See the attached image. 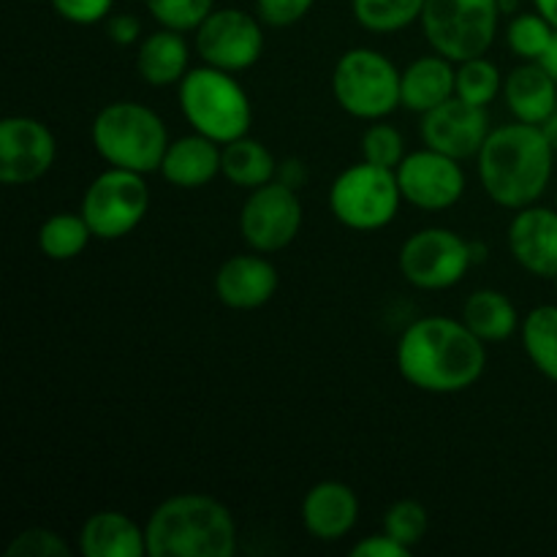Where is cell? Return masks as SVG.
<instances>
[{"instance_id": "obj_1", "label": "cell", "mask_w": 557, "mask_h": 557, "mask_svg": "<svg viewBox=\"0 0 557 557\" xmlns=\"http://www.w3.org/2000/svg\"><path fill=\"white\" fill-rule=\"evenodd\" d=\"M487 368V343L479 341L462 319L424 315L397 343V370L419 392L457 395L479 384Z\"/></svg>"}, {"instance_id": "obj_2", "label": "cell", "mask_w": 557, "mask_h": 557, "mask_svg": "<svg viewBox=\"0 0 557 557\" xmlns=\"http://www.w3.org/2000/svg\"><path fill=\"white\" fill-rule=\"evenodd\" d=\"M553 145L542 125L509 123L490 131L479 150V180L490 199L506 210L539 205L555 169Z\"/></svg>"}, {"instance_id": "obj_3", "label": "cell", "mask_w": 557, "mask_h": 557, "mask_svg": "<svg viewBox=\"0 0 557 557\" xmlns=\"http://www.w3.org/2000/svg\"><path fill=\"white\" fill-rule=\"evenodd\" d=\"M150 557H232L237 520L226 504L205 493L172 495L145 522Z\"/></svg>"}, {"instance_id": "obj_4", "label": "cell", "mask_w": 557, "mask_h": 557, "mask_svg": "<svg viewBox=\"0 0 557 557\" xmlns=\"http://www.w3.org/2000/svg\"><path fill=\"white\" fill-rule=\"evenodd\" d=\"M90 139L103 163L128 172H161L169 147L166 123L139 101L107 103L90 125Z\"/></svg>"}, {"instance_id": "obj_5", "label": "cell", "mask_w": 557, "mask_h": 557, "mask_svg": "<svg viewBox=\"0 0 557 557\" xmlns=\"http://www.w3.org/2000/svg\"><path fill=\"white\" fill-rule=\"evenodd\" d=\"M180 112L188 120L196 134L228 145V141L248 136L253 123V107L239 85V79L215 65H196L177 85Z\"/></svg>"}, {"instance_id": "obj_6", "label": "cell", "mask_w": 557, "mask_h": 557, "mask_svg": "<svg viewBox=\"0 0 557 557\" xmlns=\"http://www.w3.org/2000/svg\"><path fill=\"white\" fill-rule=\"evenodd\" d=\"M400 76L403 71L379 49H348L332 71V96L346 114L375 123L403 107Z\"/></svg>"}, {"instance_id": "obj_7", "label": "cell", "mask_w": 557, "mask_h": 557, "mask_svg": "<svg viewBox=\"0 0 557 557\" xmlns=\"http://www.w3.org/2000/svg\"><path fill=\"white\" fill-rule=\"evenodd\" d=\"M500 14V0H424L419 22L433 52L462 63L490 52Z\"/></svg>"}, {"instance_id": "obj_8", "label": "cell", "mask_w": 557, "mask_h": 557, "mask_svg": "<svg viewBox=\"0 0 557 557\" xmlns=\"http://www.w3.org/2000/svg\"><path fill=\"white\" fill-rule=\"evenodd\" d=\"M403 190L395 169L359 161L343 169L330 188V210L351 232H381L397 218Z\"/></svg>"}, {"instance_id": "obj_9", "label": "cell", "mask_w": 557, "mask_h": 557, "mask_svg": "<svg viewBox=\"0 0 557 557\" xmlns=\"http://www.w3.org/2000/svg\"><path fill=\"white\" fill-rule=\"evenodd\" d=\"M150 210L145 174L109 166L87 185L79 212L96 239H123L139 228Z\"/></svg>"}, {"instance_id": "obj_10", "label": "cell", "mask_w": 557, "mask_h": 557, "mask_svg": "<svg viewBox=\"0 0 557 557\" xmlns=\"http://www.w3.org/2000/svg\"><path fill=\"white\" fill-rule=\"evenodd\" d=\"M476 259V245L444 226L411 234L400 248V272L413 288L446 292L457 286Z\"/></svg>"}, {"instance_id": "obj_11", "label": "cell", "mask_w": 557, "mask_h": 557, "mask_svg": "<svg viewBox=\"0 0 557 557\" xmlns=\"http://www.w3.org/2000/svg\"><path fill=\"white\" fill-rule=\"evenodd\" d=\"M305 210L297 188L281 180L253 188L239 210V234L256 253H277L297 239Z\"/></svg>"}, {"instance_id": "obj_12", "label": "cell", "mask_w": 557, "mask_h": 557, "mask_svg": "<svg viewBox=\"0 0 557 557\" xmlns=\"http://www.w3.org/2000/svg\"><path fill=\"white\" fill-rule=\"evenodd\" d=\"M264 22L243 9H215L196 27V52L201 63L228 74L253 69L264 54Z\"/></svg>"}, {"instance_id": "obj_13", "label": "cell", "mask_w": 557, "mask_h": 557, "mask_svg": "<svg viewBox=\"0 0 557 557\" xmlns=\"http://www.w3.org/2000/svg\"><path fill=\"white\" fill-rule=\"evenodd\" d=\"M395 174L403 199L424 212L451 210L468 188L460 161L438 150H430V147L408 152Z\"/></svg>"}, {"instance_id": "obj_14", "label": "cell", "mask_w": 557, "mask_h": 557, "mask_svg": "<svg viewBox=\"0 0 557 557\" xmlns=\"http://www.w3.org/2000/svg\"><path fill=\"white\" fill-rule=\"evenodd\" d=\"M58 158L54 134L36 117L14 114L0 123V183L30 185L41 180Z\"/></svg>"}, {"instance_id": "obj_15", "label": "cell", "mask_w": 557, "mask_h": 557, "mask_svg": "<svg viewBox=\"0 0 557 557\" xmlns=\"http://www.w3.org/2000/svg\"><path fill=\"white\" fill-rule=\"evenodd\" d=\"M490 131L493 128H490L487 109L473 107L460 96H451L441 107L430 109L428 114H422V125H419L424 147L457 158V161L476 158Z\"/></svg>"}, {"instance_id": "obj_16", "label": "cell", "mask_w": 557, "mask_h": 557, "mask_svg": "<svg viewBox=\"0 0 557 557\" xmlns=\"http://www.w3.org/2000/svg\"><path fill=\"white\" fill-rule=\"evenodd\" d=\"M275 264L264 253H239L223 261L215 272L218 302L232 310H259L277 292Z\"/></svg>"}, {"instance_id": "obj_17", "label": "cell", "mask_w": 557, "mask_h": 557, "mask_svg": "<svg viewBox=\"0 0 557 557\" xmlns=\"http://www.w3.org/2000/svg\"><path fill=\"white\" fill-rule=\"evenodd\" d=\"M509 250L517 264L536 277H557V210L531 205L509 223Z\"/></svg>"}, {"instance_id": "obj_18", "label": "cell", "mask_w": 557, "mask_h": 557, "mask_svg": "<svg viewBox=\"0 0 557 557\" xmlns=\"http://www.w3.org/2000/svg\"><path fill=\"white\" fill-rule=\"evenodd\" d=\"M359 520V498L348 484L319 482L302 500V525L319 542H341Z\"/></svg>"}, {"instance_id": "obj_19", "label": "cell", "mask_w": 557, "mask_h": 557, "mask_svg": "<svg viewBox=\"0 0 557 557\" xmlns=\"http://www.w3.org/2000/svg\"><path fill=\"white\" fill-rule=\"evenodd\" d=\"M221 156L223 145L194 131V134L169 141L166 156L161 161V177L174 188H205L221 174Z\"/></svg>"}, {"instance_id": "obj_20", "label": "cell", "mask_w": 557, "mask_h": 557, "mask_svg": "<svg viewBox=\"0 0 557 557\" xmlns=\"http://www.w3.org/2000/svg\"><path fill=\"white\" fill-rule=\"evenodd\" d=\"M451 96H457V63L444 54H424L403 71L400 101L408 112L428 114Z\"/></svg>"}, {"instance_id": "obj_21", "label": "cell", "mask_w": 557, "mask_h": 557, "mask_svg": "<svg viewBox=\"0 0 557 557\" xmlns=\"http://www.w3.org/2000/svg\"><path fill=\"white\" fill-rule=\"evenodd\" d=\"M79 553L85 557H145L147 533L123 511H96L79 528Z\"/></svg>"}, {"instance_id": "obj_22", "label": "cell", "mask_w": 557, "mask_h": 557, "mask_svg": "<svg viewBox=\"0 0 557 557\" xmlns=\"http://www.w3.org/2000/svg\"><path fill=\"white\" fill-rule=\"evenodd\" d=\"M504 101L515 120L531 125H542L557 109V82L542 63L522 60L504 79Z\"/></svg>"}, {"instance_id": "obj_23", "label": "cell", "mask_w": 557, "mask_h": 557, "mask_svg": "<svg viewBox=\"0 0 557 557\" xmlns=\"http://www.w3.org/2000/svg\"><path fill=\"white\" fill-rule=\"evenodd\" d=\"M136 71L150 87H172L183 82L190 71V47L185 33L161 27L139 41L136 49Z\"/></svg>"}, {"instance_id": "obj_24", "label": "cell", "mask_w": 557, "mask_h": 557, "mask_svg": "<svg viewBox=\"0 0 557 557\" xmlns=\"http://www.w3.org/2000/svg\"><path fill=\"white\" fill-rule=\"evenodd\" d=\"M462 324L473 332L482 343L495 346L506 343L520 330V313L515 302L498 288H479L462 305Z\"/></svg>"}, {"instance_id": "obj_25", "label": "cell", "mask_w": 557, "mask_h": 557, "mask_svg": "<svg viewBox=\"0 0 557 557\" xmlns=\"http://www.w3.org/2000/svg\"><path fill=\"white\" fill-rule=\"evenodd\" d=\"M221 174L237 188L253 190L277 177V161L270 147L261 145L259 139L239 136V139L223 145Z\"/></svg>"}, {"instance_id": "obj_26", "label": "cell", "mask_w": 557, "mask_h": 557, "mask_svg": "<svg viewBox=\"0 0 557 557\" xmlns=\"http://www.w3.org/2000/svg\"><path fill=\"white\" fill-rule=\"evenodd\" d=\"M522 346L533 368L557 384V305H539L522 319Z\"/></svg>"}, {"instance_id": "obj_27", "label": "cell", "mask_w": 557, "mask_h": 557, "mask_svg": "<svg viewBox=\"0 0 557 557\" xmlns=\"http://www.w3.org/2000/svg\"><path fill=\"white\" fill-rule=\"evenodd\" d=\"M92 239L82 212H58L49 215L38 228V250L52 261H71L85 253Z\"/></svg>"}, {"instance_id": "obj_28", "label": "cell", "mask_w": 557, "mask_h": 557, "mask_svg": "<svg viewBox=\"0 0 557 557\" xmlns=\"http://www.w3.org/2000/svg\"><path fill=\"white\" fill-rule=\"evenodd\" d=\"M359 25L370 33H397L422 20L424 0H351Z\"/></svg>"}, {"instance_id": "obj_29", "label": "cell", "mask_w": 557, "mask_h": 557, "mask_svg": "<svg viewBox=\"0 0 557 557\" xmlns=\"http://www.w3.org/2000/svg\"><path fill=\"white\" fill-rule=\"evenodd\" d=\"M504 79L498 65L484 54L457 63V96L473 107L487 109L504 92Z\"/></svg>"}, {"instance_id": "obj_30", "label": "cell", "mask_w": 557, "mask_h": 557, "mask_svg": "<svg viewBox=\"0 0 557 557\" xmlns=\"http://www.w3.org/2000/svg\"><path fill=\"white\" fill-rule=\"evenodd\" d=\"M557 27L547 16H542L539 11L531 14H517L515 20L506 27V44H509L511 52L522 60H539L544 54V49L553 41Z\"/></svg>"}, {"instance_id": "obj_31", "label": "cell", "mask_w": 557, "mask_h": 557, "mask_svg": "<svg viewBox=\"0 0 557 557\" xmlns=\"http://www.w3.org/2000/svg\"><path fill=\"white\" fill-rule=\"evenodd\" d=\"M430 528V515L419 500L403 498L397 504H392L384 515V528L381 531L389 533L395 542H400L403 547L413 549L424 536H428Z\"/></svg>"}, {"instance_id": "obj_32", "label": "cell", "mask_w": 557, "mask_h": 557, "mask_svg": "<svg viewBox=\"0 0 557 557\" xmlns=\"http://www.w3.org/2000/svg\"><path fill=\"white\" fill-rule=\"evenodd\" d=\"M145 9L161 27L196 33V27L215 11V0H145Z\"/></svg>"}, {"instance_id": "obj_33", "label": "cell", "mask_w": 557, "mask_h": 557, "mask_svg": "<svg viewBox=\"0 0 557 557\" xmlns=\"http://www.w3.org/2000/svg\"><path fill=\"white\" fill-rule=\"evenodd\" d=\"M406 156V139H403V134L395 125L384 123V120H375V123L368 125V131L362 134L364 161L384 169H397Z\"/></svg>"}, {"instance_id": "obj_34", "label": "cell", "mask_w": 557, "mask_h": 557, "mask_svg": "<svg viewBox=\"0 0 557 557\" xmlns=\"http://www.w3.org/2000/svg\"><path fill=\"white\" fill-rule=\"evenodd\" d=\"M9 557H69L71 547L65 539L49 528H27V531L16 533L14 542L5 549Z\"/></svg>"}, {"instance_id": "obj_35", "label": "cell", "mask_w": 557, "mask_h": 557, "mask_svg": "<svg viewBox=\"0 0 557 557\" xmlns=\"http://www.w3.org/2000/svg\"><path fill=\"white\" fill-rule=\"evenodd\" d=\"M315 0H256V14L270 27H292L310 14Z\"/></svg>"}, {"instance_id": "obj_36", "label": "cell", "mask_w": 557, "mask_h": 557, "mask_svg": "<svg viewBox=\"0 0 557 557\" xmlns=\"http://www.w3.org/2000/svg\"><path fill=\"white\" fill-rule=\"evenodd\" d=\"M54 14L71 25H98L112 14L114 0H49Z\"/></svg>"}, {"instance_id": "obj_37", "label": "cell", "mask_w": 557, "mask_h": 557, "mask_svg": "<svg viewBox=\"0 0 557 557\" xmlns=\"http://www.w3.org/2000/svg\"><path fill=\"white\" fill-rule=\"evenodd\" d=\"M103 27H107L109 41L117 47H134L141 41V22L134 14H109Z\"/></svg>"}, {"instance_id": "obj_38", "label": "cell", "mask_w": 557, "mask_h": 557, "mask_svg": "<svg viewBox=\"0 0 557 557\" xmlns=\"http://www.w3.org/2000/svg\"><path fill=\"white\" fill-rule=\"evenodd\" d=\"M351 555L354 557H408L411 555V549L403 547V544L395 542L389 533L381 531L375 533V536H368L359 544H354Z\"/></svg>"}, {"instance_id": "obj_39", "label": "cell", "mask_w": 557, "mask_h": 557, "mask_svg": "<svg viewBox=\"0 0 557 557\" xmlns=\"http://www.w3.org/2000/svg\"><path fill=\"white\" fill-rule=\"evenodd\" d=\"M275 180L286 183L288 188H297L299 190V185H302L305 180H308V172H305L302 161H297V158H286V161H283V163H277V177Z\"/></svg>"}, {"instance_id": "obj_40", "label": "cell", "mask_w": 557, "mask_h": 557, "mask_svg": "<svg viewBox=\"0 0 557 557\" xmlns=\"http://www.w3.org/2000/svg\"><path fill=\"white\" fill-rule=\"evenodd\" d=\"M536 63H542V69L557 82V30H555L553 41H549V47L544 49V54L536 60Z\"/></svg>"}, {"instance_id": "obj_41", "label": "cell", "mask_w": 557, "mask_h": 557, "mask_svg": "<svg viewBox=\"0 0 557 557\" xmlns=\"http://www.w3.org/2000/svg\"><path fill=\"white\" fill-rule=\"evenodd\" d=\"M533 5H536L539 14L547 16V20L557 27V0H533Z\"/></svg>"}, {"instance_id": "obj_42", "label": "cell", "mask_w": 557, "mask_h": 557, "mask_svg": "<svg viewBox=\"0 0 557 557\" xmlns=\"http://www.w3.org/2000/svg\"><path fill=\"white\" fill-rule=\"evenodd\" d=\"M542 131H544V136H547L549 145H553V150L557 152V109H555L553 114H549L547 120H544Z\"/></svg>"}, {"instance_id": "obj_43", "label": "cell", "mask_w": 557, "mask_h": 557, "mask_svg": "<svg viewBox=\"0 0 557 557\" xmlns=\"http://www.w3.org/2000/svg\"><path fill=\"white\" fill-rule=\"evenodd\" d=\"M555 288H557V277H555Z\"/></svg>"}]
</instances>
